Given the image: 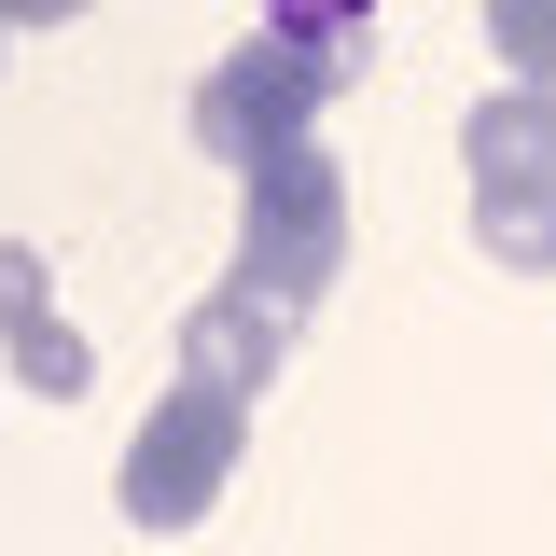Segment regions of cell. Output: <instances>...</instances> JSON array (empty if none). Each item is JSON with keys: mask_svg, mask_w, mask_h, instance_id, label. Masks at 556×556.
I'll use <instances>...</instances> for the list:
<instances>
[{"mask_svg": "<svg viewBox=\"0 0 556 556\" xmlns=\"http://www.w3.org/2000/svg\"><path fill=\"white\" fill-rule=\"evenodd\" d=\"M0 42H14V28H0Z\"/></svg>", "mask_w": 556, "mask_h": 556, "instance_id": "7c38bea8", "label": "cell"}, {"mask_svg": "<svg viewBox=\"0 0 556 556\" xmlns=\"http://www.w3.org/2000/svg\"><path fill=\"white\" fill-rule=\"evenodd\" d=\"M292 320H306V306H278L265 278H237V265H223L195 306H181V376H208V390H237V404H251L278 362H292Z\"/></svg>", "mask_w": 556, "mask_h": 556, "instance_id": "277c9868", "label": "cell"}, {"mask_svg": "<svg viewBox=\"0 0 556 556\" xmlns=\"http://www.w3.org/2000/svg\"><path fill=\"white\" fill-rule=\"evenodd\" d=\"M473 251L501 278H556V181H501V195H473Z\"/></svg>", "mask_w": 556, "mask_h": 556, "instance_id": "8992f818", "label": "cell"}, {"mask_svg": "<svg viewBox=\"0 0 556 556\" xmlns=\"http://www.w3.org/2000/svg\"><path fill=\"white\" fill-rule=\"evenodd\" d=\"M237 445H251V404H237V390H208V376H167V404L139 417L126 459H112L126 529H208V501L237 486Z\"/></svg>", "mask_w": 556, "mask_h": 556, "instance_id": "3957f363", "label": "cell"}, {"mask_svg": "<svg viewBox=\"0 0 556 556\" xmlns=\"http://www.w3.org/2000/svg\"><path fill=\"white\" fill-rule=\"evenodd\" d=\"M237 278H265L278 306H320L348 278V167H334V139H292L265 167H237Z\"/></svg>", "mask_w": 556, "mask_h": 556, "instance_id": "6da1fadb", "label": "cell"}, {"mask_svg": "<svg viewBox=\"0 0 556 556\" xmlns=\"http://www.w3.org/2000/svg\"><path fill=\"white\" fill-rule=\"evenodd\" d=\"M486 42L515 84H556V0H486Z\"/></svg>", "mask_w": 556, "mask_h": 556, "instance_id": "9c48e42d", "label": "cell"}, {"mask_svg": "<svg viewBox=\"0 0 556 556\" xmlns=\"http://www.w3.org/2000/svg\"><path fill=\"white\" fill-rule=\"evenodd\" d=\"M84 0H0V28H70Z\"/></svg>", "mask_w": 556, "mask_h": 556, "instance_id": "8fae6325", "label": "cell"}, {"mask_svg": "<svg viewBox=\"0 0 556 556\" xmlns=\"http://www.w3.org/2000/svg\"><path fill=\"white\" fill-rule=\"evenodd\" d=\"M0 362H14V390H28V404H84V390H98V348L70 334L56 306H42V320H14V334H0Z\"/></svg>", "mask_w": 556, "mask_h": 556, "instance_id": "52a82bcc", "label": "cell"}, {"mask_svg": "<svg viewBox=\"0 0 556 556\" xmlns=\"http://www.w3.org/2000/svg\"><path fill=\"white\" fill-rule=\"evenodd\" d=\"M42 306H56V292H42V251H28V237H0V334H14V320H42Z\"/></svg>", "mask_w": 556, "mask_h": 556, "instance_id": "30bf717a", "label": "cell"}, {"mask_svg": "<svg viewBox=\"0 0 556 556\" xmlns=\"http://www.w3.org/2000/svg\"><path fill=\"white\" fill-rule=\"evenodd\" d=\"M459 167H473V195H501V181H556V98H543V84L473 98V112H459Z\"/></svg>", "mask_w": 556, "mask_h": 556, "instance_id": "5b68a950", "label": "cell"}, {"mask_svg": "<svg viewBox=\"0 0 556 556\" xmlns=\"http://www.w3.org/2000/svg\"><path fill=\"white\" fill-rule=\"evenodd\" d=\"M278 42H320L334 70H362V42H376V0H265Z\"/></svg>", "mask_w": 556, "mask_h": 556, "instance_id": "ba28073f", "label": "cell"}, {"mask_svg": "<svg viewBox=\"0 0 556 556\" xmlns=\"http://www.w3.org/2000/svg\"><path fill=\"white\" fill-rule=\"evenodd\" d=\"M362 70H334L320 42H278V28H251L237 56L195 70V153L208 167H265V153H292V139H320V112H334Z\"/></svg>", "mask_w": 556, "mask_h": 556, "instance_id": "7a4b0ae2", "label": "cell"}]
</instances>
